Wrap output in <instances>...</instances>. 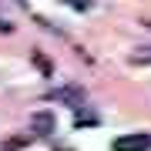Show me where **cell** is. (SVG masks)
Instances as JSON below:
<instances>
[{
	"label": "cell",
	"instance_id": "6da1fadb",
	"mask_svg": "<svg viewBox=\"0 0 151 151\" xmlns=\"http://www.w3.org/2000/svg\"><path fill=\"white\" fill-rule=\"evenodd\" d=\"M114 151H151V134L148 131H131V134L114 138Z\"/></svg>",
	"mask_w": 151,
	"mask_h": 151
},
{
	"label": "cell",
	"instance_id": "7a4b0ae2",
	"mask_svg": "<svg viewBox=\"0 0 151 151\" xmlns=\"http://www.w3.org/2000/svg\"><path fill=\"white\" fill-rule=\"evenodd\" d=\"M30 131L37 138H50L57 131V118H54V111H34L30 114Z\"/></svg>",
	"mask_w": 151,
	"mask_h": 151
},
{
	"label": "cell",
	"instance_id": "3957f363",
	"mask_svg": "<svg viewBox=\"0 0 151 151\" xmlns=\"http://www.w3.org/2000/svg\"><path fill=\"white\" fill-rule=\"evenodd\" d=\"M54 101L67 104V108H74V111H81L84 101H87V94H84V87H77V84H64V87L54 91Z\"/></svg>",
	"mask_w": 151,
	"mask_h": 151
},
{
	"label": "cell",
	"instance_id": "277c9868",
	"mask_svg": "<svg viewBox=\"0 0 151 151\" xmlns=\"http://www.w3.org/2000/svg\"><path fill=\"white\" fill-rule=\"evenodd\" d=\"M30 60H34V64H37V70H40L44 77H54V67H50V60L44 57L40 50H30Z\"/></svg>",
	"mask_w": 151,
	"mask_h": 151
},
{
	"label": "cell",
	"instance_id": "5b68a950",
	"mask_svg": "<svg viewBox=\"0 0 151 151\" xmlns=\"http://www.w3.org/2000/svg\"><path fill=\"white\" fill-rule=\"evenodd\" d=\"M27 141H30V134H14L10 141H4V145H0V151H20Z\"/></svg>",
	"mask_w": 151,
	"mask_h": 151
},
{
	"label": "cell",
	"instance_id": "8992f818",
	"mask_svg": "<svg viewBox=\"0 0 151 151\" xmlns=\"http://www.w3.org/2000/svg\"><path fill=\"white\" fill-rule=\"evenodd\" d=\"M131 64H138V67L151 64V47H138L134 54H131Z\"/></svg>",
	"mask_w": 151,
	"mask_h": 151
},
{
	"label": "cell",
	"instance_id": "52a82bcc",
	"mask_svg": "<svg viewBox=\"0 0 151 151\" xmlns=\"http://www.w3.org/2000/svg\"><path fill=\"white\" fill-rule=\"evenodd\" d=\"M64 4H70L74 10H87V0H64Z\"/></svg>",
	"mask_w": 151,
	"mask_h": 151
},
{
	"label": "cell",
	"instance_id": "ba28073f",
	"mask_svg": "<svg viewBox=\"0 0 151 151\" xmlns=\"http://www.w3.org/2000/svg\"><path fill=\"white\" fill-rule=\"evenodd\" d=\"M0 30H10V24H4V20H0Z\"/></svg>",
	"mask_w": 151,
	"mask_h": 151
}]
</instances>
